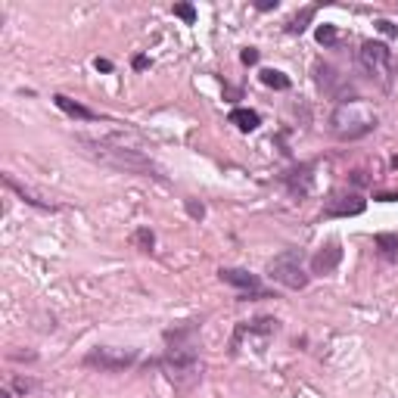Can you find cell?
<instances>
[{
    "label": "cell",
    "mask_w": 398,
    "mask_h": 398,
    "mask_svg": "<svg viewBox=\"0 0 398 398\" xmlns=\"http://www.w3.org/2000/svg\"><path fill=\"white\" fill-rule=\"evenodd\" d=\"M78 143L81 147H88V152L100 162L112 165V168L125 171V175H141V177H162L159 175V168L150 162L147 156H143L141 150L134 147H125V143L118 141H94V137H78Z\"/></svg>",
    "instance_id": "obj_1"
},
{
    "label": "cell",
    "mask_w": 398,
    "mask_h": 398,
    "mask_svg": "<svg viewBox=\"0 0 398 398\" xmlns=\"http://www.w3.org/2000/svg\"><path fill=\"white\" fill-rule=\"evenodd\" d=\"M380 118L370 109L367 103H358V100H349V103H340L330 116V134L340 137V141H361L370 131H376Z\"/></svg>",
    "instance_id": "obj_2"
},
{
    "label": "cell",
    "mask_w": 398,
    "mask_h": 398,
    "mask_svg": "<svg viewBox=\"0 0 398 398\" xmlns=\"http://www.w3.org/2000/svg\"><path fill=\"white\" fill-rule=\"evenodd\" d=\"M156 367H162V374L175 383L177 389H190L202 380V367H199L196 346H168L162 358H156Z\"/></svg>",
    "instance_id": "obj_3"
},
{
    "label": "cell",
    "mask_w": 398,
    "mask_h": 398,
    "mask_svg": "<svg viewBox=\"0 0 398 398\" xmlns=\"http://www.w3.org/2000/svg\"><path fill=\"white\" fill-rule=\"evenodd\" d=\"M302 258H305L302 249L280 252V255H274L268 262V277L274 283H280V287H287V289H305L308 287V280H311V274L305 271Z\"/></svg>",
    "instance_id": "obj_4"
},
{
    "label": "cell",
    "mask_w": 398,
    "mask_h": 398,
    "mask_svg": "<svg viewBox=\"0 0 398 398\" xmlns=\"http://www.w3.org/2000/svg\"><path fill=\"white\" fill-rule=\"evenodd\" d=\"M358 69L367 78L380 81L383 88H389V75H392V50L383 41H364L358 50Z\"/></svg>",
    "instance_id": "obj_5"
},
{
    "label": "cell",
    "mask_w": 398,
    "mask_h": 398,
    "mask_svg": "<svg viewBox=\"0 0 398 398\" xmlns=\"http://www.w3.org/2000/svg\"><path fill=\"white\" fill-rule=\"evenodd\" d=\"M277 330H280V324H277L274 317H255V321L237 324L234 340H230V351H240L243 342H246V346H252L255 351H262V349L271 342V336H274Z\"/></svg>",
    "instance_id": "obj_6"
},
{
    "label": "cell",
    "mask_w": 398,
    "mask_h": 398,
    "mask_svg": "<svg viewBox=\"0 0 398 398\" xmlns=\"http://www.w3.org/2000/svg\"><path fill=\"white\" fill-rule=\"evenodd\" d=\"M137 364V351H125V349H90L84 355V367H94L100 374H118Z\"/></svg>",
    "instance_id": "obj_7"
},
{
    "label": "cell",
    "mask_w": 398,
    "mask_h": 398,
    "mask_svg": "<svg viewBox=\"0 0 398 398\" xmlns=\"http://www.w3.org/2000/svg\"><path fill=\"white\" fill-rule=\"evenodd\" d=\"M364 209H367V202H364L358 193H349V190H333V193L327 196V202H324V215L327 218L361 215Z\"/></svg>",
    "instance_id": "obj_8"
},
{
    "label": "cell",
    "mask_w": 398,
    "mask_h": 398,
    "mask_svg": "<svg viewBox=\"0 0 398 398\" xmlns=\"http://www.w3.org/2000/svg\"><path fill=\"white\" fill-rule=\"evenodd\" d=\"M218 277H221V283H228V287L243 289V298H249V296L264 298L268 296L262 289V280H258L255 274H249V271H243V268H221L218 271Z\"/></svg>",
    "instance_id": "obj_9"
},
{
    "label": "cell",
    "mask_w": 398,
    "mask_h": 398,
    "mask_svg": "<svg viewBox=\"0 0 398 398\" xmlns=\"http://www.w3.org/2000/svg\"><path fill=\"white\" fill-rule=\"evenodd\" d=\"M342 262V249L340 243H327L324 249H317L315 255H311V274H333L336 268H340Z\"/></svg>",
    "instance_id": "obj_10"
},
{
    "label": "cell",
    "mask_w": 398,
    "mask_h": 398,
    "mask_svg": "<svg viewBox=\"0 0 398 398\" xmlns=\"http://www.w3.org/2000/svg\"><path fill=\"white\" fill-rule=\"evenodd\" d=\"M315 81L321 84V90H327V94H333V97H340V72L333 69V65H327V63H315Z\"/></svg>",
    "instance_id": "obj_11"
},
{
    "label": "cell",
    "mask_w": 398,
    "mask_h": 398,
    "mask_svg": "<svg viewBox=\"0 0 398 398\" xmlns=\"http://www.w3.org/2000/svg\"><path fill=\"white\" fill-rule=\"evenodd\" d=\"M53 103H56L59 109H63L65 116H72V118H81V122H97V112H94V109H88V106L75 103V100H69L65 94H53Z\"/></svg>",
    "instance_id": "obj_12"
},
{
    "label": "cell",
    "mask_w": 398,
    "mask_h": 398,
    "mask_svg": "<svg viewBox=\"0 0 398 398\" xmlns=\"http://www.w3.org/2000/svg\"><path fill=\"white\" fill-rule=\"evenodd\" d=\"M228 118H230V125H237V128H240V131H246V134H249V131H255L258 125H262V118H258V112H255V109H243V106H237V109L230 112Z\"/></svg>",
    "instance_id": "obj_13"
},
{
    "label": "cell",
    "mask_w": 398,
    "mask_h": 398,
    "mask_svg": "<svg viewBox=\"0 0 398 398\" xmlns=\"http://www.w3.org/2000/svg\"><path fill=\"white\" fill-rule=\"evenodd\" d=\"M3 184H6V187H10V190H16V193L22 196L29 205H35V209H44V212H53V209H56V205H50V202H44V199H38L35 193H31V190H25L22 184H19L13 175H3Z\"/></svg>",
    "instance_id": "obj_14"
},
{
    "label": "cell",
    "mask_w": 398,
    "mask_h": 398,
    "mask_svg": "<svg viewBox=\"0 0 398 398\" xmlns=\"http://www.w3.org/2000/svg\"><path fill=\"white\" fill-rule=\"evenodd\" d=\"M374 246L380 249L383 258H398V234H376Z\"/></svg>",
    "instance_id": "obj_15"
},
{
    "label": "cell",
    "mask_w": 398,
    "mask_h": 398,
    "mask_svg": "<svg viewBox=\"0 0 398 398\" xmlns=\"http://www.w3.org/2000/svg\"><path fill=\"white\" fill-rule=\"evenodd\" d=\"M262 84H268V88H274V90H289L293 88V81H289L283 72H277V69H262Z\"/></svg>",
    "instance_id": "obj_16"
},
{
    "label": "cell",
    "mask_w": 398,
    "mask_h": 398,
    "mask_svg": "<svg viewBox=\"0 0 398 398\" xmlns=\"http://www.w3.org/2000/svg\"><path fill=\"white\" fill-rule=\"evenodd\" d=\"M315 13H317V10H315V6H305V10H302V13H298V16H296V19H293V22H289V25H287V31H289V35H302V31H305V29H308V22H311V19H315Z\"/></svg>",
    "instance_id": "obj_17"
},
{
    "label": "cell",
    "mask_w": 398,
    "mask_h": 398,
    "mask_svg": "<svg viewBox=\"0 0 398 398\" xmlns=\"http://www.w3.org/2000/svg\"><path fill=\"white\" fill-rule=\"evenodd\" d=\"M134 243H137V249L141 252H152L156 249V234H152L150 228H137L134 230Z\"/></svg>",
    "instance_id": "obj_18"
},
{
    "label": "cell",
    "mask_w": 398,
    "mask_h": 398,
    "mask_svg": "<svg viewBox=\"0 0 398 398\" xmlns=\"http://www.w3.org/2000/svg\"><path fill=\"white\" fill-rule=\"evenodd\" d=\"M317 44H324V47H336V44H340V31H336V25H317Z\"/></svg>",
    "instance_id": "obj_19"
},
{
    "label": "cell",
    "mask_w": 398,
    "mask_h": 398,
    "mask_svg": "<svg viewBox=\"0 0 398 398\" xmlns=\"http://www.w3.org/2000/svg\"><path fill=\"white\" fill-rule=\"evenodd\" d=\"M175 16H181L187 25H193V22H196V10H193L190 3H177V6H175Z\"/></svg>",
    "instance_id": "obj_20"
},
{
    "label": "cell",
    "mask_w": 398,
    "mask_h": 398,
    "mask_svg": "<svg viewBox=\"0 0 398 398\" xmlns=\"http://www.w3.org/2000/svg\"><path fill=\"white\" fill-rule=\"evenodd\" d=\"M376 29H380L386 38H398V25H392L389 19H380V22H376Z\"/></svg>",
    "instance_id": "obj_21"
},
{
    "label": "cell",
    "mask_w": 398,
    "mask_h": 398,
    "mask_svg": "<svg viewBox=\"0 0 398 398\" xmlns=\"http://www.w3.org/2000/svg\"><path fill=\"white\" fill-rule=\"evenodd\" d=\"M184 205H187V215H190V218H196V221H199V218L205 215L202 202H193V199H187V202H184Z\"/></svg>",
    "instance_id": "obj_22"
},
{
    "label": "cell",
    "mask_w": 398,
    "mask_h": 398,
    "mask_svg": "<svg viewBox=\"0 0 398 398\" xmlns=\"http://www.w3.org/2000/svg\"><path fill=\"white\" fill-rule=\"evenodd\" d=\"M13 386H16V392L29 395L31 389H35V383H31V380H25V376H16V380H13Z\"/></svg>",
    "instance_id": "obj_23"
},
{
    "label": "cell",
    "mask_w": 398,
    "mask_h": 398,
    "mask_svg": "<svg viewBox=\"0 0 398 398\" xmlns=\"http://www.w3.org/2000/svg\"><path fill=\"white\" fill-rule=\"evenodd\" d=\"M240 59H243V65H255L258 63V50L255 47H246L240 53Z\"/></svg>",
    "instance_id": "obj_24"
},
{
    "label": "cell",
    "mask_w": 398,
    "mask_h": 398,
    "mask_svg": "<svg viewBox=\"0 0 398 398\" xmlns=\"http://www.w3.org/2000/svg\"><path fill=\"white\" fill-rule=\"evenodd\" d=\"M94 69H97V72H112L116 65H112L109 59H100V56H97V59H94Z\"/></svg>",
    "instance_id": "obj_25"
},
{
    "label": "cell",
    "mask_w": 398,
    "mask_h": 398,
    "mask_svg": "<svg viewBox=\"0 0 398 398\" xmlns=\"http://www.w3.org/2000/svg\"><path fill=\"white\" fill-rule=\"evenodd\" d=\"M255 10H262V13L277 10V0H262V3H255Z\"/></svg>",
    "instance_id": "obj_26"
},
{
    "label": "cell",
    "mask_w": 398,
    "mask_h": 398,
    "mask_svg": "<svg viewBox=\"0 0 398 398\" xmlns=\"http://www.w3.org/2000/svg\"><path fill=\"white\" fill-rule=\"evenodd\" d=\"M147 65H150V59H147V56H134V69H137V72H143Z\"/></svg>",
    "instance_id": "obj_27"
},
{
    "label": "cell",
    "mask_w": 398,
    "mask_h": 398,
    "mask_svg": "<svg viewBox=\"0 0 398 398\" xmlns=\"http://www.w3.org/2000/svg\"><path fill=\"white\" fill-rule=\"evenodd\" d=\"M0 398H13V392H10V389H3V392H0Z\"/></svg>",
    "instance_id": "obj_28"
},
{
    "label": "cell",
    "mask_w": 398,
    "mask_h": 398,
    "mask_svg": "<svg viewBox=\"0 0 398 398\" xmlns=\"http://www.w3.org/2000/svg\"><path fill=\"white\" fill-rule=\"evenodd\" d=\"M392 69H395V75H398V59H392Z\"/></svg>",
    "instance_id": "obj_29"
},
{
    "label": "cell",
    "mask_w": 398,
    "mask_h": 398,
    "mask_svg": "<svg viewBox=\"0 0 398 398\" xmlns=\"http://www.w3.org/2000/svg\"><path fill=\"white\" fill-rule=\"evenodd\" d=\"M395 168H398V159H395Z\"/></svg>",
    "instance_id": "obj_30"
}]
</instances>
